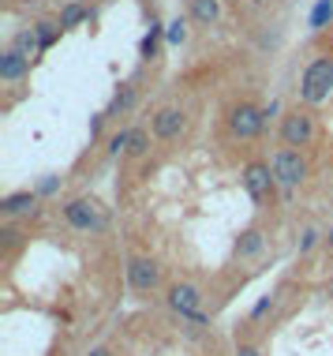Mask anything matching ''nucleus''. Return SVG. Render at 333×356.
Here are the masks:
<instances>
[{
	"instance_id": "nucleus-1",
	"label": "nucleus",
	"mask_w": 333,
	"mask_h": 356,
	"mask_svg": "<svg viewBox=\"0 0 333 356\" xmlns=\"http://www.w3.org/2000/svg\"><path fill=\"white\" fill-rule=\"evenodd\" d=\"M333 94V56H318V60L307 64L300 79V98L307 105H318Z\"/></svg>"
},
{
	"instance_id": "nucleus-2",
	"label": "nucleus",
	"mask_w": 333,
	"mask_h": 356,
	"mask_svg": "<svg viewBox=\"0 0 333 356\" xmlns=\"http://www.w3.org/2000/svg\"><path fill=\"white\" fill-rule=\"evenodd\" d=\"M270 169H273V180H278V188L284 191V195H292V191L307 180V161H303V154L292 150V147H281L278 154H273Z\"/></svg>"
},
{
	"instance_id": "nucleus-3",
	"label": "nucleus",
	"mask_w": 333,
	"mask_h": 356,
	"mask_svg": "<svg viewBox=\"0 0 333 356\" xmlns=\"http://www.w3.org/2000/svg\"><path fill=\"white\" fill-rule=\"evenodd\" d=\"M228 136L240 139V143H251L262 136L266 128V109H259L255 102H236L232 109H228Z\"/></svg>"
},
{
	"instance_id": "nucleus-4",
	"label": "nucleus",
	"mask_w": 333,
	"mask_h": 356,
	"mask_svg": "<svg viewBox=\"0 0 333 356\" xmlns=\"http://www.w3.org/2000/svg\"><path fill=\"white\" fill-rule=\"evenodd\" d=\"M165 304L173 315H180L184 323H191L195 315H203V289L191 285V282H176V285L165 289Z\"/></svg>"
},
{
	"instance_id": "nucleus-5",
	"label": "nucleus",
	"mask_w": 333,
	"mask_h": 356,
	"mask_svg": "<svg viewBox=\"0 0 333 356\" xmlns=\"http://www.w3.org/2000/svg\"><path fill=\"white\" fill-rule=\"evenodd\" d=\"M64 221H68L71 229H79V233H101V229H105V214H101V207L94 203V199H87V195L64 203Z\"/></svg>"
},
{
	"instance_id": "nucleus-6",
	"label": "nucleus",
	"mask_w": 333,
	"mask_h": 356,
	"mask_svg": "<svg viewBox=\"0 0 333 356\" xmlns=\"http://www.w3.org/2000/svg\"><path fill=\"white\" fill-rule=\"evenodd\" d=\"M281 143L292 150L315 143V117H311V109H292L289 117L281 120Z\"/></svg>"
},
{
	"instance_id": "nucleus-7",
	"label": "nucleus",
	"mask_w": 333,
	"mask_h": 356,
	"mask_svg": "<svg viewBox=\"0 0 333 356\" xmlns=\"http://www.w3.org/2000/svg\"><path fill=\"white\" fill-rule=\"evenodd\" d=\"M161 282H165V270H161L157 259H150V255L128 259V285L135 293H154V289H161Z\"/></svg>"
},
{
	"instance_id": "nucleus-8",
	"label": "nucleus",
	"mask_w": 333,
	"mask_h": 356,
	"mask_svg": "<svg viewBox=\"0 0 333 356\" xmlns=\"http://www.w3.org/2000/svg\"><path fill=\"white\" fill-rule=\"evenodd\" d=\"M240 180H244V191L255 199V203H266V199L273 195V188H278V180H273L270 161H247Z\"/></svg>"
},
{
	"instance_id": "nucleus-9",
	"label": "nucleus",
	"mask_w": 333,
	"mask_h": 356,
	"mask_svg": "<svg viewBox=\"0 0 333 356\" xmlns=\"http://www.w3.org/2000/svg\"><path fill=\"white\" fill-rule=\"evenodd\" d=\"M184 128H187V113H184V109H176V105H165V109H157L154 117H150V131H154L161 143L176 139Z\"/></svg>"
},
{
	"instance_id": "nucleus-10",
	"label": "nucleus",
	"mask_w": 333,
	"mask_h": 356,
	"mask_svg": "<svg viewBox=\"0 0 333 356\" xmlns=\"http://www.w3.org/2000/svg\"><path fill=\"white\" fill-rule=\"evenodd\" d=\"M26 72H31V56H23L15 45L0 53V79H4V83H19Z\"/></svg>"
},
{
	"instance_id": "nucleus-11",
	"label": "nucleus",
	"mask_w": 333,
	"mask_h": 356,
	"mask_svg": "<svg viewBox=\"0 0 333 356\" xmlns=\"http://www.w3.org/2000/svg\"><path fill=\"white\" fill-rule=\"evenodd\" d=\"M37 191H12V195H4L0 199V214H4L8 221L12 218H23V214H31V210L37 207Z\"/></svg>"
},
{
	"instance_id": "nucleus-12",
	"label": "nucleus",
	"mask_w": 333,
	"mask_h": 356,
	"mask_svg": "<svg viewBox=\"0 0 333 356\" xmlns=\"http://www.w3.org/2000/svg\"><path fill=\"white\" fill-rule=\"evenodd\" d=\"M262 248H266V236H262V229H244L240 236H236V244H232V255L240 259V263H247V259H255V255H262Z\"/></svg>"
},
{
	"instance_id": "nucleus-13",
	"label": "nucleus",
	"mask_w": 333,
	"mask_h": 356,
	"mask_svg": "<svg viewBox=\"0 0 333 356\" xmlns=\"http://www.w3.org/2000/svg\"><path fill=\"white\" fill-rule=\"evenodd\" d=\"M191 19L198 26H214L221 19V0H191Z\"/></svg>"
},
{
	"instance_id": "nucleus-14",
	"label": "nucleus",
	"mask_w": 333,
	"mask_h": 356,
	"mask_svg": "<svg viewBox=\"0 0 333 356\" xmlns=\"http://www.w3.org/2000/svg\"><path fill=\"white\" fill-rule=\"evenodd\" d=\"M131 105H135V86L123 83L120 90L112 94V102H109V113H105V117H120V113H128Z\"/></svg>"
},
{
	"instance_id": "nucleus-15",
	"label": "nucleus",
	"mask_w": 333,
	"mask_h": 356,
	"mask_svg": "<svg viewBox=\"0 0 333 356\" xmlns=\"http://www.w3.org/2000/svg\"><path fill=\"white\" fill-rule=\"evenodd\" d=\"M87 15H90L87 4H68V8L60 12V31H71V26H79Z\"/></svg>"
},
{
	"instance_id": "nucleus-16",
	"label": "nucleus",
	"mask_w": 333,
	"mask_h": 356,
	"mask_svg": "<svg viewBox=\"0 0 333 356\" xmlns=\"http://www.w3.org/2000/svg\"><path fill=\"white\" fill-rule=\"evenodd\" d=\"M157 42H161V23L157 19H150V31H146V38H142V45H139V53L146 56H157Z\"/></svg>"
},
{
	"instance_id": "nucleus-17",
	"label": "nucleus",
	"mask_w": 333,
	"mask_h": 356,
	"mask_svg": "<svg viewBox=\"0 0 333 356\" xmlns=\"http://www.w3.org/2000/svg\"><path fill=\"white\" fill-rule=\"evenodd\" d=\"M15 49L23 53V56L42 53V42H37V31H34V26H31V31H19V38H15Z\"/></svg>"
},
{
	"instance_id": "nucleus-18",
	"label": "nucleus",
	"mask_w": 333,
	"mask_h": 356,
	"mask_svg": "<svg viewBox=\"0 0 333 356\" xmlns=\"http://www.w3.org/2000/svg\"><path fill=\"white\" fill-rule=\"evenodd\" d=\"M19 244H23V233H19L15 225H4V229H0V252H4V259H12V252H15Z\"/></svg>"
},
{
	"instance_id": "nucleus-19",
	"label": "nucleus",
	"mask_w": 333,
	"mask_h": 356,
	"mask_svg": "<svg viewBox=\"0 0 333 356\" xmlns=\"http://www.w3.org/2000/svg\"><path fill=\"white\" fill-rule=\"evenodd\" d=\"M330 19H333V0H318L315 12H311V31H322Z\"/></svg>"
},
{
	"instance_id": "nucleus-20",
	"label": "nucleus",
	"mask_w": 333,
	"mask_h": 356,
	"mask_svg": "<svg viewBox=\"0 0 333 356\" xmlns=\"http://www.w3.org/2000/svg\"><path fill=\"white\" fill-rule=\"evenodd\" d=\"M150 150V136L142 128H131V143H128V158H142Z\"/></svg>"
},
{
	"instance_id": "nucleus-21",
	"label": "nucleus",
	"mask_w": 333,
	"mask_h": 356,
	"mask_svg": "<svg viewBox=\"0 0 333 356\" xmlns=\"http://www.w3.org/2000/svg\"><path fill=\"white\" fill-rule=\"evenodd\" d=\"M34 31H37V42H42V53H45L56 42V34H60V23H34Z\"/></svg>"
},
{
	"instance_id": "nucleus-22",
	"label": "nucleus",
	"mask_w": 333,
	"mask_h": 356,
	"mask_svg": "<svg viewBox=\"0 0 333 356\" xmlns=\"http://www.w3.org/2000/svg\"><path fill=\"white\" fill-rule=\"evenodd\" d=\"M128 143H131V128H120L117 136H109V154H112V158L128 154Z\"/></svg>"
},
{
	"instance_id": "nucleus-23",
	"label": "nucleus",
	"mask_w": 333,
	"mask_h": 356,
	"mask_svg": "<svg viewBox=\"0 0 333 356\" xmlns=\"http://www.w3.org/2000/svg\"><path fill=\"white\" fill-rule=\"evenodd\" d=\"M184 38H187V23H184V19H173V23L165 26V42L169 45H180Z\"/></svg>"
},
{
	"instance_id": "nucleus-24",
	"label": "nucleus",
	"mask_w": 333,
	"mask_h": 356,
	"mask_svg": "<svg viewBox=\"0 0 333 356\" xmlns=\"http://www.w3.org/2000/svg\"><path fill=\"white\" fill-rule=\"evenodd\" d=\"M56 188H60V177H56V172H45V177L37 180V188H34V191H37V195H53Z\"/></svg>"
},
{
	"instance_id": "nucleus-25",
	"label": "nucleus",
	"mask_w": 333,
	"mask_h": 356,
	"mask_svg": "<svg viewBox=\"0 0 333 356\" xmlns=\"http://www.w3.org/2000/svg\"><path fill=\"white\" fill-rule=\"evenodd\" d=\"M318 240H322L318 229H303V236H300V252H311V248H315Z\"/></svg>"
},
{
	"instance_id": "nucleus-26",
	"label": "nucleus",
	"mask_w": 333,
	"mask_h": 356,
	"mask_svg": "<svg viewBox=\"0 0 333 356\" xmlns=\"http://www.w3.org/2000/svg\"><path fill=\"white\" fill-rule=\"evenodd\" d=\"M273 300H278V296H273V293H266L262 300L251 307V319H262V315H266V312H270V307H273Z\"/></svg>"
},
{
	"instance_id": "nucleus-27",
	"label": "nucleus",
	"mask_w": 333,
	"mask_h": 356,
	"mask_svg": "<svg viewBox=\"0 0 333 356\" xmlns=\"http://www.w3.org/2000/svg\"><path fill=\"white\" fill-rule=\"evenodd\" d=\"M236 356H262L259 345H236Z\"/></svg>"
},
{
	"instance_id": "nucleus-28",
	"label": "nucleus",
	"mask_w": 333,
	"mask_h": 356,
	"mask_svg": "<svg viewBox=\"0 0 333 356\" xmlns=\"http://www.w3.org/2000/svg\"><path fill=\"white\" fill-rule=\"evenodd\" d=\"M87 356H112V349H109V345H98V349H90Z\"/></svg>"
},
{
	"instance_id": "nucleus-29",
	"label": "nucleus",
	"mask_w": 333,
	"mask_h": 356,
	"mask_svg": "<svg viewBox=\"0 0 333 356\" xmlns=\"http://www.w3.org/2000/svg\"><path fill=\"white\" fill-rule=\"evenodd\" d=\"M322 244H326V248H330V252H333V225L326 229V233H322Z\"/></svg>"
},
{
	"instance_id": "nucleus-30",
	"label": "nucleus",
	"mask_w": 333,
	"mask_h": 356,
	"mask_svg": "<svg viewBox=\"0 0 333 356\" xmlns=\"http://www.w3.org/2000/svg\"><path fill=\"white\" fill-rule=\"evenodd\" d=\"M255 4H266V0H255Z\"/></svg>"
}]
</instances>
